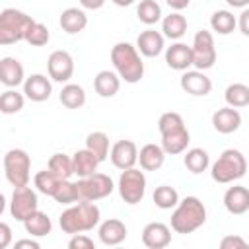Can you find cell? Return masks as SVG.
I'll use <instances>...</instances> for the list:
<instances>
[{
  "instance_id": "1",
  "label": "cell",
  "mask_w": 249,
  "mask_h": 249,
  "mask_svg": "<svg viewBox=\"0 0 249 249\" xmlns=\"http://www.w3.org/2000/svg\"><path fill=\"white\" fill-rule=\"evenodd\" d=\"M101 220V210L99 206L93 202V200H80L72 206H68L60 218H58V224H60V230L64 233H84V231H89L93 230Z\"/></svg>"
},
{
  "instance_id": "2",
  "label": "cell",
  "mask_w": 249,
  "mask_h": 249,
  "mask_svg": "<svg viewBox=\"0 0 249 249\" xmlns=\"http://www.w3.org/2000/svg\"><path fill=\"white\" fill-rule=\"evenodd\" d=\"M158 128L161 134V148L165 150L167 156H177L187 150L191 142V134L179 113L175 111L163 113L158 121Z\"/></svg>"
},
{
  "instance_id": "3",
  "label": "cell",
  "mask_w": 249,
  "mask_h": 249,
  "mask_svg": "<svg viewBox=\"0 0 249 249\" xmlns=\"http://www.w3.org/2000/svg\"><path fill=\"white\" fill-rule=\"evenodd\" d=\"M111 62L115 72L126 84H136L144 76V62L140 51L126 41H121L111 49Z\"/></svg>"
},
{
  "instance_id": "4",
  "label": "cell",
  "mask_w": 249,
  "mask_h": 249,
  "mask_svg": "<svg viewBox=\"0 0 249 249\" xmlns=\"http://www.w3.org/2000/svg\"><path fill=\"white\" fill-rule=\"evenodd\" d=\"M206 222V206L198 196H185L171 212V230L175 233H193Z\"/></svg>"
},
{
  "instance_id": "5",
  "label": "cell",
  "mask_w": 249,
  "mask_h": 249,
  "mask_svg": "<svg viewBox=\"0 0 249 249\" xmlns=\"http://www.w3.org/2000/svg\"><path fill=\"white\" fill-rule=\"evenodd\" d=\"M33 23L35 19L25 12L16 8H4L0 12V45L6 47V45L25 41L27 31L31 29Z\"/></svg>"
},
{
  "instance_id": "6",
  "label": "cell",
  "mask_w": 249,
  "mask_h": 249,
  "mask_svg": "<svg viewBox=\"0 0 249 249\" xmlns=\"http://www.w3.org/2000/svg\"><path fill=\"white\" fill-rule=\"evenodd\" d=\"M245 171H247V160L235 148L224 150L220 154V158L210 167L212 179L216 183H222V185H228V183H233V181L241 179L245 175Z\"/></svg>"
},
{
  "instance_id": "7",
  "label": "cell",
  "mask_w": 249,
  "mask_h": 249,
  "mask_svg": "<svg viewBox=\"0 0 249 249\" xmlns=\"http://www.w3.org/2000/svg\"><path fill=\"white\" fill-rule=\"evenodd\" d=\"M31 158L21 148H12L4 154V175L12 187H23L31 177Z\"/></svg>"
},
{
  "instance_id": "8",
  "label": "cell",
  "mask_w": 249,
  "mask_h": 249,
  "mask_svg": "<svg viewBox=\"0 0 249 249\" xmlns=\"http://www.w3.org/2000/svg\"><path fill=\"white\" fill-rule=\"evenodd\" d=\"M119 195L126 204H138L146 195V175L136 167L123 169L119 177Z\"/></svg>"
},
{
  "instance_id": "9",
  "label": "cell",
  "mask_w": 249,
  "mask_h": 249,
  "mask_svg": "<svg viewBox=\"0 0 249 249\" xmlns=\"http://www.w3.org/2000/svg\"><path fill=\"white\" fill-rule=\"evenodd\" d=\"M78 185V193H80V200H99V198H105L113 193L115 185H113V179L105 173H93L89 177H80L76 181Z\"/></svg>"
},
{
  "instance_id": "10",
  "label": "cell",
  "mask_w": 249,
  "mask_h": 249,
  "mask_svg": "<svg viewBox=\"0 0 249 249\" xmlns=\"http://www.w3.org/2000/svg\"><path fill=\"white\" fill-rule=\"evenodd\" d=\"M193 66L196 70H208L216 62V45L210 31L200 29L193 39Z\"/></svg>"
},
{
  "instance_id": "11",
  "label": "cell",
  "mask_w": 249,
  "mask_h": 249,
  "mask_svg": "<svg viewBox=\"0 0 249 249\" xmlns=\"http://www.w3.org/2000/svg\"><path fill=\"white\" fill-rule=\"evenodd\" d=\"M35 210H39V200H37V193L29 187H14L12 198H10V214L18 220L23 222L25 218H29Z\"/></svg>"
},
{
  "instance_id": "12",
  "label": "cell",
  "mask_w": 249,
  "mask_h": 249,
  "mask_svg": "<svg viewBox=\"0 0 249 249\" xmlns=\"http://www.w3.org/2000/svg\"><path fill=\"white\" fill-rule=\"evenodd\" d=\"M49 78L54 82H68L74 76V58L68 51H53L47 60Z\"/></svg>"
},
{
  "instance_id": "13",
  "label": "cell",
  "mask_w": 249,
  "mask_h": 249,
  "mask_svg": "<svg viewBox=\"0 0 249 249\" xmlns=\"http://www.w3.org/2000/svg\"><path fill=\"white\" fill-rule=\"evenodd\" d=\"M181 89L193 97H204L212 91V82L204 70H185L181 76Z\"/></svg>"
},
{
  "instance_id": "14",
  "label": "cell",
  "mask_w": 249,
  "mask_h": 249,
  "mask_svg": "<svg viewBox=\"0 0 249 249\" xmlns=\"http://www.w3.org/2000/svg\"><path fill=\"white\" fill-rule=\"evenodd\" d=\"M109 158H111V163L123 171V169L134 167V163L138 161V148L132 140H119L111 146Z\"/></svg>"
},
{
  "instance_id": "15",
  "label": "cell",
  "mask_w": 249,
  "mask_h": 249,
  "mask_svg": "<svg viewBox=\"0 0 249 249\" xmlns=\"http://www.w3.org/2000/svg\"><path fill=\"white\" fill-rule=\"evenodd\" d=\"M142 243L148 249H163L171 243V230L163 222H150L142 230Z\"/></svg>"
},
{
  "instance_id": "16",
  "label": "cell",
  "mask_w": 249,
  "mask_h": 249,
  "mask_svg": "<svg viewBox=\"0 0 249 249\" xmlns=\"http://www.w3.org/2000/svg\"><path fill=\"white\" fill-rule=\"evenodd\" d=\"M165 64L177 72L189 70L193 66V49L187 43H173L165 49Z\"/></svg>"
},
{
  "instance_id": "17",
  "label": "cell",
  "mask_w": 249,
  "mask_h": 249,
  "mask_svg": "<svg viewBox=\"0 0 249 249\" xmlns=\"http://www.w3.org/2000/svg\"><path fill=\"white\" fill-rule=\"evenodd\" d=\"M23 93L27 99L41 103L47 101L53 93V84L45 74H31L29 78H25L23 82Z\"/></svg>"
},
{
  "instance_id": "18",
  "label": "cell",
  "mask_w": 249,
  "mask_h": 249,
  "mask_svg": "<svg viewBox=\"0 0 249 249\" xmlns=\"http://www.w3.org/2000/svg\"><path fill=\"white\" fill-rule=\"evenodd\" d=\"M97 233H99V241L103 245L113 247V245H121L126 239L128 230H126L124 222H121L119 218H109V220H105V222L99 224Z\"/></svg>"
},
{
  "instance_id": "19",
  "label": "cell",
  "mask_w": 249,
  "mask_h": 249,
  "mask_svg": "<svg viewBox=\"0 0 249 249\" xmlns=\"http://www.w3.org/2000/svg\"><path fill=\"white\" fill-rule=\"evenodd\" d=\"M212 126L214 130H218L220 134H231L241 126V115L235 107H222L218 111H214L212 115Z\"/></svg>"
},
{
  "instance_id": "20",
  "label": "cell",
  "mask_w": 249,
  "mask_h": 249,
  "mask_svg": "<svg viewBox=\"0 0 249 249\" xmlns=\"http://www.w3.org/2000/svg\"><path fill=\"white\" fill-rule=\"evenodd\" d=\"M163 47H165V35L156 29H146L136 39V49L140 51L142 56H148V58L158 56L163 51Z\"/></svg>"
},
{
  "instance_id": "21",
  "label": "cell",
  "mask_w": 249,
  "mask_h": 249,
  "mask_svg": "<svg viewBox=\"0 0 249 249\" xmlns=\"http://www.w3.org/2000/svg\"><path fill=\"white\" fill-rule=\"evenodd\" d=\"M0 82L6 88H18L25 82V70L18 58L4 56L0 60Z\"/></svg>"
},
{
  "instance_id": "22",
  "label": "cell",
  "mask_w": 249,
  "mask_h": 249,
  "mask_svg": "<svg viewBox=\"0 0 249 249\" xmlns=\"http://www.w3.org/2000/svg\"><path fill=\"white\" fill-rule=\"evenodd\" d=\"M224 206L230 214H245L249 210V189L243 185H233L224 193Z\"/></svg>"
},
{
  "instance_id": "23",
  "label": "cell",
  "mask_w": 249,
  "mask_h": 249,
  "mask_svg": "<svg viewBox=\"0 0 249 249\" xmlns=\"http://www.w3.org/2000/svg\"><path fill=\"white\" fill-rule=\"evenodd\" d=\"M165 150L161 148V144H144L140 150H138V161H140V167L144 171H156L163 165L165 161Z\"/></svg>"
},
{
  "instance_id": "24",
  "label": "cell",
  "mask_w": 249,
  "mask_h": 249,
  "mask_svg": "<svg viewBox=\"0 0 249 249\" xmlns=\"http://www.w3.org/2000/svg\"><path fill=\"white\" fill-rule=\"evenodd\" d=\"M121 88V76L115 70H101L93 78V89L99 97H113Z\"/></svg>"
},
{
  "instance_id": "25",
  "label": "cell",
  "mask_w": 249,
  "mask_h": 249,
  "mask_svg": "<svg viewBox=\"0 0 249 249\" xmlns=\"http://www.w3.org/2000/svg\"><path fill=\"white\" fill-rule=\"evenodd\" d=\"M60 27L64 33L68 35H76L80 31L86 29L88 25V16L82 8H66L62 14H60V19H58Z\"/></svg>"
},
{
  "instance_id": "26",
  "label": "cell",
  "mask_w": 249,
  "mask_h": 249,
  "mask_svg": "<svg viewBox=\"0 0 249 249\" xmlns=\"http://www.w3.org/2000/svg\"><path fill=\"white\" fill-rule=\"evenodd\" d=\"M72 163H74V175H78V177H89V175H93L97 171V165L101 161L97 160V156L91 150L84 148V150L74 152Z\"/></svg>"
},
{
  "instance_id": "27",
  "label": "cell",
  "mask_w": 249,
  "mask_h": 249,
  "mask_svg": "<svg viewBox=\"0 0 249 249\" xmlns=\"http://www.w3.org/2000/svg\"><path fill=\"white\" fill-rule=\"evenodd\" d=\"M23 228H25V231H27L31 237H45V235L51 233L53 222H51V218H49L45 212L35 210L29 218L23 220Z\"/></svg>"
},
{
  "instance_id": "28",
  "label": "cell",
  "mask_w": 249,
  "mask_h": 249,
  "mask_svg": "<svg viewBox=\"0 0 249 249\" xmlns=\"http://www.w3.org/2000/svg\"><path fill=\"white\" fill-rule=\"evenodd\" d=\"M161 31H163V35L167 39H173V41L181 39L185 35V31H187V19H185V16L179 14V12H171L169 16H165L161 19Z\"/></svg>"
},
{
  "instance_id": "29",
  "label": "cell",
  "mask_w": 249,
  "mask_h": 249,
  "mask_svg": "<svg viewBox=\"0 0 249 249\" xmlns=\"http://www.w3.org/2000/svg\"><path fill=\"white\" fill-rule=\"evenodd\" d=\"M183 163H185V167H187L191 173L198 175V173H202V171L208 169V165H210V156H208V152L202 150V148H191V150L185 152Z\"/></svg>"
},
{
  "instance_id": "30",
  "label": "cell",
  "mask_w": 249,
  "mask_h": 249,
  "mask_svg": "<svg viewBox=\"0 0 249 249\" xmlns=\"http://www.w3.org/2000/svg\"><path fill=\"white\" fill-rule=\"evenodd\" d=\"M58 99L66 109H80L86 103V91L80 84H66L60 89Z\"/></svg>"
},
{
  "instance_id": "31",
  "label": "cell",
  "mask_w": 249,
  "mask_h": 249,
  "mask_svg": "<svg viewBox=\"0 0 249 249\" xmlns=\"http://www.w3.org/2000/svg\"><path fill=\"white\" fill-rule=\"evenodd\" d=\"M210 27L218 35H230L237 27V18L230 10H216L210 18Z\"/></svg>"
},
{
  "instance_id": "32",
  "label": "cell",
  "mask_w": 249,
  "mask_h": 249,
  "mask_svg": "<svg viewBox=\"0 0 249 249\" xmlns=\"http://www.w3.org/2000/svg\"><path fill=\"white\" fill-rule=\"evenodd\" d=\"M60 181H62V179H60L56 173H53L49 167H47V169H43V171H37V173H35V177H33L35 189H37L39 193L47 195V196H53V195L56 193V189H58Z\"/></svg>"
},
{
  "instance_id": "33",
  "label": "cell",
  "mask_w": 249,
  "mask_h": 249,
  "mask_svg": "<svg viewBox=\"0 0 249 249\" xmlns=\"http://www.w3.org/2000/svg\"><path fill=\"white\" fill-rule=\"evenodd\" d=\"M224 99L230 107H235V109H241V107H247L249 105V86L245 84H230L224 91Z\"/></svg>"
},
{
  "instance_id": "34",
  "label": "cell",
  "mask_w": 249,
  "mask_h": 249,
  "mask_svg": "<svg viewBox=\"0 0 249 249\" xmlns=\"http://www.w3.org/2000/svg\"><path fill=\"white\" fill-rule=\"evenodd\" d=\"M86 148L91 150L99 161H105L107 156H109V136L101 130H95V132H89L86 136Z\"/></svg>"
},
{
  "instance_id": "35",
  "label": "cell",
  "mask_w": 249,
  "mask_h": 249,
  "mask_svg": "<svg viewBox=\"0 0 249 249\" xmlns=\"http://www.w3.org/2000/svg\"><path fill=\"white\" fill-rule=\"evenodd\" d=\"M23 103H25V93H19L18 89L10 88L6 89L2 95H0V111L4 115H14V113H19L23 109Z\"/></svg>"
},
{
  "instance_id": "36",
  "label": "cell",
  "mask_w": 249,
  "mask_h": 249,
  "mask_svg": "<svg viewBox=\"0 0 249 249\" xmlns=\"http://www.w3.org/2000/svg\"><path fill=\"white\" fill-rule=\"evenodd\" d=\"M152 198H154V204L158 208H161V210H171V208H175L179 204V193L169 185L156 187Z\"/></svg>"
},
{
  "instance_id": "37",
  "label": "cell",
  "mask_w": 249,
  "mask_h": 249,
  "mask_svg": "<svg viewBox=\"0 0 249 249\" xmlns=\"http://www.w3.org/2000/svg\"><path fill=\"white\" fill-rule=\"evenodd\" d=\"M136 18L146 25H154L161 19V6L156 0H140L136 6Z\"/></svg>"
},
{
  "instance_id": "38",
  "label": "cell",
  "mask_w": 249,
  "mask_h": 249,
  "mask_svg": "<svg viewBox=\"0 0 249 249\" xmlns=\"http://www.w3.org/2000/svg\"><path fill=\"white\" fill-rule=\"evenodd\" d=\"M47 167L56 173L60 179H70L74 175V163H72V158L66 156V154H53L49 158V163Z\"/></svg>"
},
{
  "instance_id": "39",
  "label": "cell",
  "mask_w": 249,
  "mask_h": 249,
  "mask_svg": "<svg viewBox=\"0 0 249 249\" xmlns=\"http://www.w3.org/2000/svg\"><path fill=\"white\" fill-rule=\"evenodd\" d=\"M53 198L60 204H74V202H80V193H78V185L76 181H70V179H62L56 193L53 195Z\"/></svg>"
},
{
  "instance_id": "40",
  "label": "cell",
  "mask_w": 249,
  "mask_h": 249,
  "mask_svg": "<svg viewBox=\"0 0 249 249\" xmlns=\"http://www.w3.org/2000/svg\"><path fill=\"white\" fill-rule=\"evenodd\" d=\"M49 39H51V33L47 29V25L45 23H39V21H35L31 25V29L27 31V37H25V41L29 45H33V47H43V45L49 43Z\"/></svg>"
},
{
  "instance_id": "41",
  "label": "cell",
  "mask_w": 249,
  "mask_h": 249,
  "mask_svg": "<svg viewBox=\"0 0 249 249\" xmlns=\"http://www.w3.org/2000/svg\"><path fill=\"white\" fill-rule=\"evenodd\" d=\"M68 247H70V249H93L95 243H93L91 237H88V235H84V233H74V235L70 237V241H68Z\"/></svg>"
},
{
  "instance_id": "42",
  "label": "cell",
  "mask_w": 249,
  "mask_h": 249,
  "mask_svg": "<svg viewBox=\"0 0 249 249\" xmlns=\"http://www.w3.org/2000/svg\"><path fill=\"white\" fill-rule=\"evenodd\" d=\"M247 245L249 243L243 237H239V235H226L220 241V247L222 249H241V247H247Z\"/></svg>"
},
{
  "instance_id": "43",
  "label": "cell",
  "mask_w": 249,
  "mask_h": 249,
  "mask_svg": "<svg viewBox=\"0 0 249 249\" xmlns=\"http://www.w3.org/2000/svg\"><path fill=\"white\" fill-rule=\"evenodd\" d=\"M10 243H12V228L6 222H2L0 224V247L6 249Z\"/></svg>"
},
{
  "instance_id": "44",
  "label": "cell",
  "mask_w": 249,
  "mask_h": 249,
  "mask_svg": "<svg viewBox=\"0 0 249 249\" xmlns=\"http://www.w3.org/2000/svg\"><path fill=\"white\" fill-rule=\"evenodd\" d=\"M237 27H239V31H241L245 37H249V8H243V12L239 14V18H237Z\"/></svg>"
},
{
  "instance_id": "45",
  "label": "cell",
  "mask_w": 249,
  "mask_h": 249,
  "mask_svg": "<svg viewBox=\"0 0 249 249\" xmlns=\"http://www.w3.org/2000/svg\"><path fill=\"white\" fill-rule=\"evenodd\" d=\"M167 2V6L171 8V10H175V12H181V10H185L189 4H191V0H165Z\"/></svg>"
},
{
  "instance_id": "46",
  "label": "cell",
  "mask_w": 249,
  "mask_h": 249,
  "mask_svg": "<svg viewBox=\"0 0 249 249\" xmlns=\"http://www.w3.org/2000/svg\"><path fill=\"white\" fill-rule=\"evenodd\" d=\"M80 4L86 10H99L105 4V0H80Z\"/></svg>"
},
{
  "instance_id": "47",
  "label": "cell",
  "mask_w": 249,
  "mask_h": 249,
  "mask_svg": "<svg viewBox=\"0 0 249 249\" xmlns=\"http://www.w3.org/2000/svg\"><path fill=\"white\" fill-rule=\"evenodd\" d=\"M21 247H31V249H39L41 245H39V241H35V239H19V241H16V249H21Z\"/></svg>"
},
{
  "instance_id": "48",
  "label": "cell",
  "mask_w": 249,
  "mask_h": 249,
  "mask_svg": "<svg viewBox=\"0 0 249 249\" xmlns=\"http://www.w3.org/2000/svg\"><path fill=\"white\" fill-rule=\"evenodd\" d=\"M226 2H228L231 8H241V10L249 6V0H226Z\"/></svg>"
},
{
  "instance_id": "49",
  "label": "cell",
  "mask_w": 249,
  "mask_h": 249,
  "mask_svg": "<svg viewBox=\"0 0 249 249\" xmlns=\"http://www.w3.org/2000/svg\"><path fill=\"white\" fill-rule=\"evenodd\" d=\"M115 6H121V8H124V6H132L134 4V0H111Z\"/></svg>"
}]
</instances>
